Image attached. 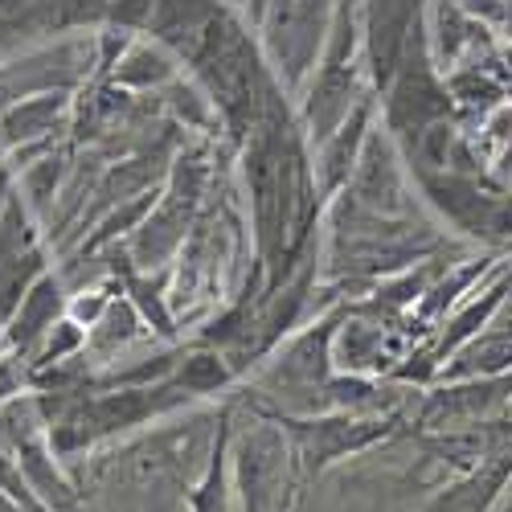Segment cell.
I'll use <instances>...</instances> for the list:
<instances>
[{"instance_id":"cell-24","label":"cell","mask_w":512,"mask_h":512,"mask_svg":"<svg viewBox=\"0 0 512 512\" xmlns=\"http://www.w3.org/2000/svg\"><path fill=\"white\" fill-rule=\"evenodd\" d=\"M33 242H41L37 218H33V209L25 205V197L13 193V201L5 205V213H0V263L13 259V254H21V250H29Z\"/></svg>"},{"instance_id":"cell-18","label":"cell","mask_w":512,"mask_h":512,"mask_svg":"<svg viewBox=\"0 0 512 512\" xmlns=\"http://www.w3.org/2000/svg\"><path fill=\"white\" fill-rule=\"evenodd\" d=\"M152 336H156V332L144 324L140 308L127 300V295H115V304L103 312V320L87 332V357H91L95 365H111V361H119L127 349L144 345V340H152Z\"/></svg>"},{"instance_id":"cell-15","label":"cell","mask_w":512,"mask_h":512,"mask_svg":"<svg viewBox=\"0 0 512 512\" xmlns=\"http://www.w3.org/2000/svg\"><path fill=\"white\" fill-rule=\"evenodd\" d=\"M226 9H234L230 0H156L152 21H148V37L164 41L168 50H177L189 66V58L201 46V37Z\"/></svg>"},{"instance_id":"cell-16","label":"cell","mask_w":512,"mask_h":512,"mask_svg":"<svg viewBox=\"0 0 512 512\" xmlns=\"http://www.w3.org/2000/svg\"><path fill=\"white\" fill-rule=\"evenodd\" d=\"M512 373V324H492L488 332L472 336L467 345H459L443 369L439 381H467V377H504ZM435 381V386H439Z\"/></svg>"},{"instance_id":"cell-1","label":"cell","mask_w":512,"mask_h":512,"mask_svg":"<svg viewBox=\"0 0 512 512\" xmlns=\"http://www.w3.org/2000/svg\"><path fill=\"white\" fill-rule=\"evenodd\" d=\"M95 74H99L95 33L33 41V46H21L0 58V111L46 91H82Z\"/></svg>"},{"instance_id":"cell-27","label":"cell","mask_w":512,"mask_h":512,"mask_svg":"<svg viewBox=\"0 0 512 512\" xmlns=\"http://www.w3.org/2000/svg\"><path fill=\"white\" fill-rule=\"evenodd\" d=\"M271 5H275V0H242V13H246V21H250L254 29H259V21L267 17Z\"/></svg>"},{"instance_id":"cell-5","label":"cell","mask_w":512,"mask_h":512,"mask_svg":"<svg viewBox=\"0 0 512 512\" xmlns=\"http://www.w3.org/2000/svg\"><path fill=\"white\" fill-rule=\"evenodd\" d=\"M283 422L291 435L295 455H304L312 472H324L336 459L361 455L377 447L381 439L394 435L398 414H349V410H328V414H271Z\"/></svg>"},{"instance_id":"cell-25","label":"cell","mask_w":512,"mask_h":512,"mask_svg":"<svg viewBox=\"0 0 512 512\" xmlns=\"http://www.w3.org/2000/svg\"><path fill=\"white\" fill-rule=\"evenodd\" d=\"M152 9H156V0H111L107 5V29L140 37V33H148Z\"/></svg>"},{"instance_id":"cell-21","label":"cell","mask_w":512,"mask_h":512,"mask_svg":"<svg viewBox=\"0 0 512 512\" xmlns=\"http://www.w3.org/2000/svg\"><path fill=\"white\" fill-rule=\"evenodd\" d=\"M66 181H70V156L62 148H50L46 156H37L17 173V193L33 209V218H46L50 205L66 193Z\"/></svg>"},{"instance_id":"cell-28","label":"cell","mask_w":512,"mask_h":512,"mask_svg":"<svg viewBox=\"0 0 512 512\" xmlns=\"http://www.w3.org/2000/svg\"><path fill=\"white\" fill-rule=\"evenodd\" d=\"M13 193H17V173L5 168V173H0V213H5V205L13 201Z\"/></svg>"},{"instance_id":"cell-3","label":"cell","mask_w":512,"mask_h":512,"mask_svg":"<svg viewBox=\"0 0 512 512\" xmlns=\"http://www.w3.org/2000/svg\"><path fill=\"white\" fill-rule=\"evenodd\" d=\"M332 9L336 0H275L267 17L259 21L263 54L287 95L300 91L308 74L316 70L332 25Z\"/></svg>"},{"instance_id":"cell-22","label":"cell","mask_w":512,"mask_h":512,"mask_svg":"<svg viewBox=\"0 0 512 512\" xmlns=\"http://www.w3.org/2000/svg\"><path fill=\"white\" fill-rule=\"evenodd\" d=\"M160 103H164V115L173 119L177 127H185V132H222L218 107H213L209 91L201 87L189 70L173 82V87L160 91Z\"/></svg>"},{"instance_id":"cell-4","label":"cell","mask_w":512,"mask_h":512,"mask_svg":"<svg viewBox=\"0 0 512 512\" xmlns=\"http://www.w3.org/2000/svg\"><path fill=\"white\" fill-rule=\"evenodd\" d=\"M234 455V488L242 496V512H283L291 488V435L279 418L250 422V431L230 447Z\"/></svg>"},{"instance_id":"cell-23","label":"cell","mask_w":512,"mask_h":512,"mask_svg":"<svg viewBox=\"0 0 512 512\" xmlns=\"http://www.w3.org/2000/svg\"><path fill=\"white\" fill-rule=\"evenodd\" d=\"M50 271V250L46 242H33L29 250L13 254V259L0 263V324H9V316L21 308V300L29 295V287Z\"/></svg>"},{"instance_id":"cell-6","label":"cell","mask_w":512,"mask_h":512,"mask_svg":"<svg viewBox=\"0 0 512 512\" xmlns=\"http://www.w3.org/2000/svg\"><path fill=\"white\" fill-rule=\"evenodd\" d=\"M418 345L414 328L402 316L349 308L332 340V365L336 373H357V377H394V369L406 361V353Z\"/></svg>"},{"instance_id":"cell-7","label":"cell","mask_w":512,"mask_h":512,"mask_svg":"<svg viewBox=\"0 0 512 512\" xmlns=\"http://www.w3.org/2000/svg\"><path fill=\"white\" fill-rule=\"evenodd\" d=\"M512 418V373L504 377H467V381H439L422 390L418 426L426 435L467 431V426H488Z\"/></svg>"},{"instance_id":"cell-30","label":"cell","mask_w":512,"mask_h":512,"mask_svg":"<svg viewBox=\"0 0 512 512\" xmlns=\"http://www.w3.org/2000/svg\"><path fill=\"white\" fill-rule=\"evenodd\" d=\"M230 5H234V9H242V0H230Z\"/></svg>"},{"instance_id":"cell-10","label":"cell","mask_w":512,"mask_h":512,"mask_svg":"<svg viewBox=\"0 0 512 512\" xmlns=\"http://www.w3.org/2000/svg\"><path fill=\"white\" fill-rule=\"evenodd\" d=\"M422 41H426V54H431L435 70L447 78L459 66L492 54L500 37L467 9H459L455 0H426L422 5Z\"/></svg>"},{"instance_id":"cell-13","label":"cell","mask_w":512,"mask_h":512,"mask_svg":"<svg viewBox=\"0 0 512 512\" xmlns=\"http://www.w3.org/2000/svg\"><path fill=\"white\" fill-rule=\"evenodd\" d=\"M66 308H70V287H66L62 271H46L29 287V295L9 316V324H0V332H5V349L29 357L41 340H46V332L66 316Z\"/></svg>"},{"instance_id":"cell-29","label":"cell","mask_w":512,"mask_h":512,"mask_svg":"<svg viewBox=\"0 0 512 512\" xmlns=\"http://www.w3.org/2000/svg\"><path fill=\"white\" fill-rule=\"evenodd\" d=\"M5 168H9V152H5V148H0V173H5Z\"/></svg>"},{"instance_id":"cell-2","label":"cell","mask_w":512,"mask_h":512,"mask_svg":"<svg viewBox=\"0 0 512 512\" xmlns=\"http://www.w3.org/2000/svg\"><path fill=\"white\" fill-rule=\"evenodd\" d=\"M377 111H381V127L398 140V148L406 152L426 127L451 119L455 115V99L447 78L435 70L431 54H426V41H422V21L406 41V54L398 74L390 78V87L377 95Z\"/></svg>"},{"instance_id":"cell-11","label":"cell","mask_w":512,"mask_h":512,"mask_svg":"<svg viewBox=\"0 0 512 512\" xmlns=\"http://www.w3.org/2000/svg\"><path fill=\"white\" fill-rule=\"evenodd\" d=\"M422 21L418 0H361V33H365V70L373 91L381 95L402 66L406 41Z\"/></svg>"},{"instance_id":"cell-14","label":"cell","mask_w":512,"mask_h":512,"mask_svg":"<svg viewBox=\"0 0 512 512\" xmlns=\"http://www.w3.org/2000/svg\"><path fill=\"white\" fill-rule=\"evenodd\" d=\"M185 70H189V66H185V58H181L177 50H168L164 41L140 33L132 46L119 54V62L111 66L107 78L115 82V87L132 91V95H160L164 87H173V82H177Z\"/></svg>"},{"instance_id":"cell-20","label":"cell","mask_w":512,"mask_h":512,"mask_svg":"<svg viewBox=\"0 0 512 512\" xmlns=\"http://www.w3.org/2000/svg\"><path fill=\"white\" fill-rule=\"evenodd\" d=\"M234 381H238L234 361H230L222 349L201 345V340H197L193 349H185V357H181V365H177V373H173V386H181L193 402L230 390Z\"/></svg>"},{"instance_id":"cell-19","label":"cell","mask_w":512,"mask_h":512,"mask_svg":"<svg viewBox=\"0 0 512 512\" xmlns=\"http://www.w3.org/2000/svg\"><path fill=\"white\" fill-rule=\"evenodd\" d=\"M234 418L230 410H222V426H218V439H213V451L197 476V488L189 492V508L193 512H230V484H234V472H230V447H234Z\"/></svg>"},{"instance_id":"cell-8","label":"cell","mask_w":512,"mask_h":512,"mask_svg":"<svg viewBox=\"0 0 512 512\" xmlns=\"http://www.w3.org/2000/svg\"><path fill=\"white\" fill-rule=\"evenodd\" d=\"M74 99L78 91H46L0 111V148L9 152L13 173H21L25 164L46 156L50 148H58V140L74 123Z\"/></svg>"},{"instance_id":"cell-26","label":"cell","mask_w":512,"mask_h":512,"mask_svg":"<svg viewBox=\"0 0 512 512\" xmlns=\"http://www.w3.org/2000/svg\"><path fill=\"white\" fill-rule=\"evenodd\" d=\"M484 242L492 246H512V189H500L496 201H492V213H488V234Z\"/></svg>"},{"instance_id":"cell-17","label":"cell","mask_w":512,"mask_h":512,"mask_svg":"<svg viewBox=\"0 0 512 512\" xmlns=\"http://www.w3.org/2000/svg\"><path fill=\"white\" fill-rule=\"evenodd\" d=\"M13 455H17V467H21L25 484L37 492V500L46 504L50 512H78V492L58 472V455H54V447H50L46 435L13 443Z\"/></svg>"},{"instance_id":"cell-12","label":"cell","mask_w":512,"mask_h":512,"mask_svg":"<svg viewBox=\"0 0 512 512\" xmlns=\"http://www.w3.org/2000/svg\"><path fill=\"white\" fill-rule=\"evenodd\" d=\"M377 119H381L377 95H369V99L316 148L312 168H316V185H320V197H324V201H332L340 189L353 181L357 160H361V152H365V140H369V132L377 127Z\"/></svg>"},{"instance_id":"cell-9","label":"cell","mask_w":512,"mask_h":512,"mask_svg":"<svg viewBox=\"0 0 512 512\" xmlns=\"http://www.w3.org/2000/svg\"><path fill=\"white\" fill-rule=\"evenodd\" d=\"M406 156L398 148V140L381 127L369 132L365 140V152L357 160V173L353 181L340 189L353 205L377 213V218H410V185H406Z\"/></svg>"}]
</instances>
